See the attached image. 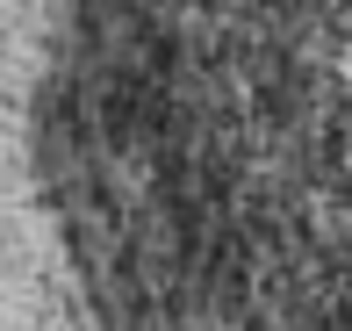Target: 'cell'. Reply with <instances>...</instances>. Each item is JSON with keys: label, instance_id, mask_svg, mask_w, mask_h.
I'll use <instances>...</instances> for the list:
<instances>
[{"label": "cell", "instance_id": "obj_1", "mask_svg": "<svg viewBox=\"0 0 352 331\" xmlns=\"http://www.w3.org/2000/svg\"><path fill=\"white\" fill-rule=\"evenodd\" d=\"M0 173L65 331H352V0H0Z\"/></svg>", "mask_w": 352, "mask_h": 331}]
</instances>
